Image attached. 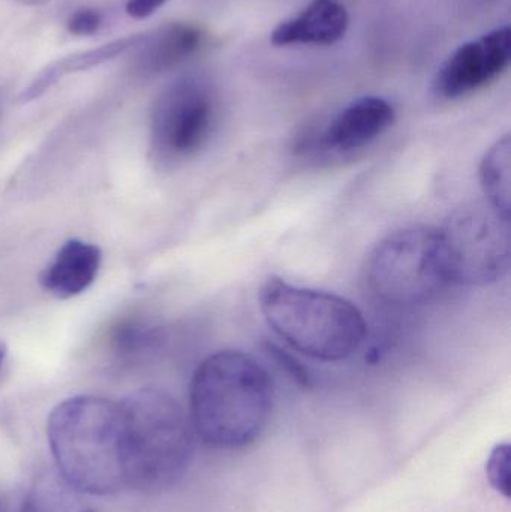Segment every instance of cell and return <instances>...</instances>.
Segmentation results:
<instances>
[{"instance_id": "obj_1", "label": "cell", "mask_w": 511, "mask_h": 512, "mask_svg": "<svg viewBox=\"0 0 511 512\" xmlns=\"http://www.w3.org/2000/svg\"><path fill=\"white\" fill-rule=\"evenodd\" d=\"M273 411V381L251 355L221 351L209 355L191 382L195 435L213 450H242L254 444Z\"/></svg>"}, {"instance_id": "obj_2", "label": "cell", "mask_w": 511, "mask_h": 512, "mask_svg": "<svg viewBox=\"0 0 511 512\" xmlns=\"http://www.w3.org/2000/svg\"><path fill=\"white\" fill-rule=\"evenodd\" d=\"M47 436L56 471L78 492L107 496L128 489L120 402L96 396L63 400L48 417Z\"/></svg>"}, {"instance_id": "obj_3", "label": "cell", "mask_w": 511, "mask_h": 512, "mask_svg": "<svg viewBox=\"0 0 511 512\" xmlns=\"http://www.w3.org/2000/svg\"><path fill=\"white\" fill-rule=\"evenodd\" d=\"M125 423L128 489H173L191 465L195 432L191 418L167 391L141 388L120 402Z\"/></svg>"}, {"instance_id": "obj_4", "label": "cell", "mask_w": 511, "mask_h": 512, "mask_svg": "<svg viewBox=\"0 0 511 512\" xmlns=\"http://www.w3.org/2000/svg\"><path fill=\"white\" fill-rule=\"evenodd\" d=\"M258 301L270 328L291 348L315 360H347L365 342L363 313L341 295L270 277L261 285Z\"/></svg>"}, {"instance_id": "obj_5", "label": "cell", "mask_w": 511, "mask_h": 512, "mask_svg": "<svg viewBox=\"0 0 511 512\" xmlns=\"http://www.w3.org/2000/svg\"><path fill=\"white\" fill-rule=\"evenodd\" d=\"M366 279L386 303L410 306L434 298L452 285L438 228L408 227L389 234L369 255Z\"/></svg>"}, {"instance_id": "obj_6", "label": "cell", "mask_w": 511, "mask_h": 512, "mask_svg": "<svg viewBox=\"0 0 511 512\" xmlns=\"http://www.w3.org/2000/svg\"><path fill=\"white\" fill-rule=\"evenodd\" d=\"M440 231L452 285L498 282L510 267L509 218L488 203L456 209Z\"/></svg>"}, {"instance_id": "obj_7", "label": "cell", "mask_w": 511, "mask_h": 512, "mask_svg": "<svg viewBox=\"0 0 511 512\" xmlns=\"http://www.w3.org/2000/svg\"><path fill=\"white\" fill-rule=\"evenodd\" d=\"M216 98L197 78L174 81L156 99L150 119V156L170 168L194 158L212 137Z\"/></svg>"}, {"instance_id": "obj_8", "label": "cell", "mask_w": 511, "mask_h": 512, "mask_svg": "<svg viewBox=\"0 0 511 512\" xmlns=\"http://www.w3.org/2000/svg\"><path fill=\"white\" fill-rule=\"evenodd\" d=\"M511 60L510 27H500L476 41L461 45L438 71L435 92L444 99H458L497 80Z\"/></svg>"}, {"instance_id": "obj_9", "label": "cell", "mask_w": 511, "mask_h": 512, "mask_svg": "<svg viewBox=\"0 0 511 512\" xmlns=\"http://www.w3.org/2000/svg\"><path fill=\"white\" fill-rule=\"evenodd\" d=\"M393 105L378 96H365L345 107L318 137L333 152H353L368 146L395 123Z\"/></svg>"}, {"instance_id": "obj_10", "label": "cell", "mask_w": 511, "mask_h": 512, "mask_svg": "<svg viewBox=\"0 0 511 512\" xmlns=\"http://www.w3.org/2000/svg\"><path fill=\"white\" fill-rule=\"evenodd\" d=\"M350 26L347 9L338 0H312L299 14L275 27L270 42L287 45H333Z\"/></svg>"}, {"instance_id": "obj_11", "label": "cell", "mask_w": 511, "mask_h": 512, "mask_svg": "<svg viewBox=\"0 0 511 512\" xmlns=\"http://www.w3.org/2000/svg\"><path fill=\"white\" fill-rule=\"evenodd\" d=\"M101 264L102 252L98 246L80 239L68 240L42 271L39 282L54 297L68 300L90 288Z\"/></svg>"}, {"instance_id": "obj_12", "label": "cell", "mask_w": 511, "mask_h": 512, "mask_svg": "<svg viewBox=\"0 0 511 512\" xmlns=\"http://www.w3.org/2000/svg\"><path fill=\"white\" fill-rule=\"evenodd\" d=\"M204 33L189 23H171L143 33L137 50L135 68L143 75H158L176 68L194 56L203 45Z\"/></svg>"}, {"instance_id": "obj_13", "label": "cell", "mask_w": 511, "mask_h": 512, "mask_svg": "<svg viewBox=\"0 0 511 512\" xmlns=\"http://www.w3.org/2000/svg\"><path fill=\"white\" fill-rule=\"evenodd\" d=\"M141 38H143V33L126 36V38L116 39V41L107 42V44L99 45V47L78 51V53L57 59L56 62L42 69L41 74L36 75L35 80L21 93L20 101H35L36 98L44 95L48 89L59 83L66 75L96 68L102 63L110 62V60L116 59V57L122 56L128 51L134 50L140 44Z\"/></svg>"}, {"instance_id": "obj_14", "label": "cell", "mask_w": 511, "mask_h": 512, "mask_svg": "<svg viewBox=\"0 0 511 512\" xmlns=\"http://www.w3.org/2000/svg\"><path fill=\"white\" fill-rule=\"evenodd\" d=\"M21 512H93L83 493L66 483L56 469H42L33 478Z\"/></svg>"}, {"instance_id": "obj_15", "label": "cell", "mask_w": 511, "mask_h": 512, "mask_svg": "<svg viewBox=\"0 0 511 512\" xmlns=\"http://www.w3.org/2000/svg\"><path fill=\"white\" fill-rule=\"evenodd\" d=\"M510 171L511 144L506 135L486 152L480 164V183L488 204L506 218H510Z\"/></svg>"}, {"instance_id": "obj_16", "label": "cell", "mask_w": 511, "mask_h": 512, "mask_svg": "<svg viewBox=\"0 0 511 512\" xmlns=\"http://www.w3.org/2000/svg\"><path fill=\"white\" fill-rule=\"evenodd\" d=\"M161 340V328L140 318L123 319L108 334V345L114 357L129 361L146 357L158 348Z\"/></svg>"}, {"instance_id": "obj_17", "label": "cell", "mask_w": 511, "mask_h": 512, "mask_svg": "<svg viewBox=\"0 0 511 512\" xmlns=\"http://www.w3.org/2000/svg\"><path fill=\"white\" fill-rule=\"evenodd\" d=\"M102 24H104V14L95 8H81L72 12L68 18V32L71 35L84 38V36H93L99 32Z\"/></svg>"}, {"instance_id": "obj_18", "label": "cell", "mask_w": 511, "mask_h": 512, "mask_svg": "<svg viewBox=\"0 0 511 512\" xmlns=\"http://www.w3.org/2000/svg\"><path fill=\"white\" fill-rule=\"evenodd\" d=\"M509 447L503 445L498 447L492 453L491 460L488 463L489 480L492 481L495 487L501 492H506L509 489Z\"/></svg>"}, {"instance_id": "obj_19", "label": "cell", "mask_w": 511, "mask_h": 512, "mask_svg": "<svg viewBox=\"0 0 511 512\" xmlns=\"http://www.w3.org/2000/svg\"><path fill=\"white\" fill-rule=\"evenodd\" d=\"M168 0H126V14L135 20H144L155 14Z\"/></svg>"}, {"instance_id": "obj_20", "label": "cell", "mask_w": 511, "mask_h": 512, "mask_svg": "<svg viewBox=\"0 0 511 512\" xmlns=\"http://www.w3.org/2000/svg\"><path fill=\"white\" fill-rule=\"evenodd\" d=\"M14 2L20 3L24 6H41L45 3L51 2V0H14Z\"/></svg>"}, {"instance_id": "obj_21", "label": "cell", "mask_w": 511, "mask_h": 512, "mask_svg": "<svg viewBox=\"0 0 511 512\" xmlns=\"http://www.w3.org/2000/svg\"><path fill=\"white\" fill-rule=\"evenodd\" d=\"M6 355H8V348H6L5 343L0 340V369H2L3 363H5Z\"/></svg>"}, {"instance_id": "obj_22", "label": "cell", "mask_w": 511, "mask_h": 512, "mask_svg": "<svg viewBox=\"0 0 511 512\" xmlns=\"http://www.w3.org/2000/svg\"><path fill=\"white\" fill-rule=\"evenodd\" d=\"M0 512H8V510H6V507L5 505L2 504V502H0Z\"/></svg>"}]
</instances>
